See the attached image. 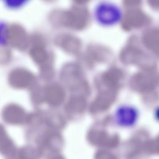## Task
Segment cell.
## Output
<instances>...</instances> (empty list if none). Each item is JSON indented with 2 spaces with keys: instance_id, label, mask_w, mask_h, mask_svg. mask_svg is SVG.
I'll return each instance as SVG.
<instances>
[{
  "instance_id": "1",
  "label": "cell",
  "mask_w": 159,
  "mask_h": 159,
  "mask_svg": "<svg viewBox=\"0 0 159 159\" xmlns=\"http://www.w3.org/2000/svg\"><path fill=\"white\" fill-rule=\"evenodd\" d=\"M93 17L99 25L112 27L119 24L123 17V11L117 4L109 1H101L94 7Z\"/></svg>"
},
{
  "instance_id": "2",
  "label": "cell",
  "mask_w": 159,
  "mask_h": 159,
  "mask_svg": "<svg viewBox=\"0 0 159 159\" xmlns=\"http://www.w3.org/2000/svg\"><path fill=\"white\" fill-rule=\"evenodd\" d=\"M139 112L135 107L123 104L119 106L114 113V120L120 127L129 128L134 126L139 119Z\"/></svg>"
},
{
  "instance_id": "3",
  "label": "cell",
  "mask_w": 159,
  "mask_h": 159,
  "mask_svg": "<svg viewBox=\"0 0 159 159\" xmlns=\"http://www.w3.org/2000/svg\"><path fill=\"white\" fill-rule=\"evenodd\" d=\"M4 6L11 10H17L25 6L30 0H2Z\"/></svg>"
},
{
  "instance_id": "4",
  "label": "cell",
  "mask_w": 159,
  "mask_h": 159,
  "mask_svg": "<svg viewBox=\"0 0 159 159\" xmlns=\"http://www.w3.org/2000/svg\"><path fill=\"white\" fill-rule=\"evenodd\" d=\"M5 29V25L4 24H2V22H0V43H4V40H3V31Z\"/></svg>"
},
{
  "instance_id": "5",
  "label": "cell",
  "mask_w": 159,
  "mask_h": 159,
  "mask_svg": "<svg viewBox=\"0 0 159 159\" xmlns=\"http://www.w3.org/2000/svg\"><path fill=\"white\" fill-rule=\"evenodd\" d=\"M154 117L155 119L159 122V106L157 107L154 111Z\"/></svg>"
}]
</instances>
